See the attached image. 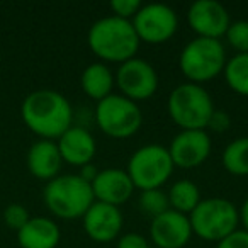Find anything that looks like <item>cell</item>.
<instances>
[{
  "label": "cell",
  "instance_id": "23",
  "mask_svg": "<svg viewBox=\"0 0 248 248\" xmlns=\"http://www.w3.org/2000/svg\"><path fill=\"white\" fill-rule=\"evenodd\" d=\"M138 207L143 214L148 217H156L170 209L169 197L167 192L162 189H152V190H141L138 197Z\"/></svg>",
  "mask_w": 248,
  "mask_h": 248
},
{
  "label": "cell",
  "instance_id": "11",
  "mask_svg": "<svg viewBox=\"0 0 248 248\" xmlns=\"http://www.w3.org/2000/svg\"><path fill=\"white\" fill-rule=\"evenodd\" d=\"M213 141L206 129H180L169 146L173 167L192 170L201 167L211 155Z\"/></svg>",
  "mask_w": 248,
  "mask_h": 248
},
{
  "label": "cell",
  "instance_id": "26",
  "mask_svg": "<svg viewBox=\"0 0 248 248\" xmlns=\"http://www.w3.org/2000/svg\"><path fill=\"white\" fill-rule=\"evenodd\" d=\"M141 2L140 0H112L109 4L112 16L119 19H126V21H131L136 16V12L141 9Z\"/></svg>",
  "mask_w": 248,
  "mask_h": 248
},
{
  "label": "cell",
  "instance_id": "9",
  "mask_svg": "<svg viewBox=\"0 0 248 248\" xmlns=\"http://www.w3.org/2000/svg\"><path fill=\"white\" fill-rule=\"evenodd\" d=\"M114 80L121 95L136 104L152 99L160 83L155 66L138 56L121 63L114 73Z\"/></svg>",
  "mask_w": 248,
  "mask_h": 248
},
{
  "label": "cell",
  "instance_id": "4",
  "mask_svg": "<svg viewBox=\"0 0 248 248\" xmlns=\"http://www.w3.org/2000/svg\"><path fill=\"white\" fill-rule=\"evenodd\" d=\"M211 93L197 83L184 82L170 92L167 110L180 129H207L214 112Z\"/></svg>",
  "mask_w": 248,
  "mask_h": 248
},
{
  "label": "cell",
  "instance_id": "12",
  "mask_svg": "<svg viewBox=\"0 0 248 248\" xmlns=\"http://www.w3.org/2000/svg\"><path fill=\"white\" fill-rule=\"evenodd\" d=\"M187 24L196 38H224L231 24L230 12L217 0H196L187 11Z\"/></svg>",
  "mask_w": 248,
  "mask_h": 248
},
{
  "label": "cell",
  "instance_id": "30",
  "mask_svg": "<svg viewBox=\"0 0 248 248\" xmlns=\"http://www.w3.org/2000/svg\"><path fill=\"white\" fill-rule=\"evenodd\" d=\"M97 173H99V169H97V167L93 165V163H87V165L80 167V172L77 173V175H78L80 179L85 180V182L92 184L93 179L97 177Z\"/></svg>",
  "mask_w": 248,
  "mask_h": 248
},
{
  "label": "cell",
  "instance_id": "15",
  "mask_svg": "<svg viewBox=\"0 0 248 248\" xmlns=\"http://www.w3.org/2000/svg\"><path fill=\"white\" fill-rule=\"evenodd\" d=\"M90 186H92L93 199L97 202L110 204L116 207H121L128 202L136 190L128 172L123 169L99 170Z\"/></svg>",
  "mask_w": 248,
  "mask_h": 248
},
{
  "label": "cell",
  "instance_id": "13",
  "mask_svg": "<svg viewBox=\"0 0 248 248\" xmlns=\"http://www.w3.org/2000/svg\"><path fill=\"white\" fill-rule=\"evenodd\" d=\"M192 234L189 216L173 209L153 217L150 223V240L155 248H184Z\"/></svg>",
  "mask_w": 248,
  "mask_h": 248
},
{
  "label": "cell",
  "instance_id": "2",
  "mask_svg": "<svg viewBox=\"0 0 248 248\" xmlns=\"http://www.w3.org/2000/svg\"><path fill=\"white\" fill-rule=\"evenodd\" d=\"M87 45L90 51L102 63L128 62L138 55L140 39L131 21L116 16H106L93 22L87 32Z\"/></svg>",
  "mask_w": 248,
  "mask_h": 248
},
{
  "label": "cell",
  "instance_id": "20",
  "mask_svg": "<svg viewBox=\"0 0 248 248\" xmlns=\"http://www.w3.org/2000/svg\"><path fill=\"white\" fill-rule=\"evenodd\" d=\"M167 197H169V206L170 209L177 211V213H182L189 216L196 206L201 202V190L192 180L187 179H180L177 182H173L170 186L169 192H167Z\"/></svg>",
  "mask_w": 248,
  "mask_h": 248
},
{
  "label": "cell",
  "instance_id": "24",
  "mask_svg": "<svg viewBox=\"0 0 248 248\" xmlns=\"http://www.w3.org/2000/svg\"><path fill=\"white\" fill-rule=\"evenodd\" d=\"M224 39L236 51V55L248 53V21L240 19V21L231 22L224 34Z\"/></svg>",
  "mask_w": 248,
  "mask_h": 248
},
{
  "label": "cell",
  "instance_id": "10",
  "mask_svg": "<svg viewBox=\"0 0 248 248\" xmlns=\"http://www.w3.org/2000/svg\"><path fill=\"white\" fill-rule=\"evenodd\" d=\"M140 43L163 45L179 29V16L167 4H145L131 19Z\"/></svg>",
  "mask_w": 248,
  "mask_h": 248
},
{
  "label": "cell",
  "instance_id": "27",
  "mask_svg": "<svg viewBox=\"0 0 248 248\" xmlns=\"http://www.w3.org/2000/svg\"><path fill=\"white\" fill-rule=\"evenodd\" d=\"M216 248H248V233L245 230H236L226 238L216 243Z\"/></svg>",
  "mask_w": 248,
  "mask_h": 248
},
{
  "label": "cell",
  "instance_id": "3",
  "mask_svg": "<svg viewBox=\"0 0 248 248\" xmlns=\"http://www.w3.org/2000/svg\"><path fill=\"white\" fill-rule=\"evenodd\" d=\"M43 201L53 216L65 221L82 219L89 207L95 202L92 186L73 173L58 175L46 182Z\"/></svg>",
  "mask_w": 248,
  "mask_h": 248
},
{
  "label": "cell",
  "instance_id": "16",
  "mask_svg": "<svg viewBox=\"0 0 248 248\" xmlns=\"http://www.w3.org/2000/svg\"><path fill=\"white\" fill-rule=\"evenodd\" d=\"M56 145H58L63 163L78 167V169L87 163H92L97 152V143L92 133L77 124H73L72 128H68L56 140Z\"/></svg>",
  "mask_w": 248,
  "mask_h": 248
},
{
  "label": "cell",
  "instance_id": "6",
  "mask_svg": "<svg viewBox=\"0 0 248 248\" xmlns=\"http://www.w3.org/2000/svg\"><path fill=\"white\" fill-rule=\"evenodd\" d=\"M192 233L206 241H221L238 230L240 216L231 201L224 197L201 199L196 209L189 214Z\"/></svg>",
  "mask_w": 248,
  "mask_h": 248
},
{
  "label": "cell",
  "instance_id": "19",
  "mask_svg": "<svg viewBox=\"0 0 248 248\" xmlns=\"http://www.w3.org/2000/svg\"><path fill=\"white\" fill-rule=\"evenodd\" d=\"M114 73L106 63L102 62H93L89 66H85L80 75V87H82L83 93L89 99L100 102L106 97L114 93Z\"/></svg>",
  "mask_w": 248,
  "mask_h": 248
},
{
  "label": "cell",
  "instance_id": "22",
  "mask_svg": "<svg viewBox=\"0 0 248 248\" xmlns=\"http://www.w3.org/2000/svg\"><path fill=\"white\" fill-rule=\"evenodd\" d=\"M223 75L234 93L248 97V53L231 56L226 62Z\"/></svg>",
  "mask_w": 248,
  "mask_h": 248
},
{
  "label": "cell",
  "instance_id": "25",
  "mask_svg": "<svg viewBox=\"0 0 248 248\" xmlns=\"http://www.w3.org/2000/svg\"><path fill=\"white\" fill-rule=\"evenodd\" d=\"M29 219H31V216H29V211L19 202L9 204V206L4 209V223H5V226H7L9 230L16 231V233H17V231L21 230V228L24 226Z\"/></svg>",
  "mask_w": 248,
  "mask_h": 248
},
{
  "label": "cell",
  "instance_id": "29",
  "mask_svg": "<svg viewBox=\"0 0 248 248\" xmlns=\"http://www.w3.org/2000/svg\"><path fill=\"white\" fill-rule=\"evenodd\" d=\"M230 126H231V117L228 116V112L214 109L213 116L209 119V124H207V129L213 133H226L230 129Z\"/></svg>",
  "mask_w": 248,
  "mask_h": 248
},
{
  "label": "cell",
  "instance_id": "1",
  "mask_svg": "<svg viewBox=\"0 0 248 248\" xmlns=\"http://www.w3.org/2000/svg\"><path fill=\"white\" fill-rule=\"evenodd\" d=\"M21 117L26 128L39 140L56 141L73 126V107L62 92L39 89L22 100Z\"/></svg>",
  "mask_w": 248,
  "mask_h": 248
},
{
  "label": "cell",
  "instance_id": "5",
  "mask_svg": "<svg viewBox=\"0 0 248 248\" xmlns=\"http://www.w3.org/2000/svg\"><path fill=\"white\" fill-rule=\"evenodd\" d=\"M226 62V49L221 41L194 38L180 51L179 68L187 82L202 85L221 75Z\"/></svg>",
  "mask_w": 248,
  "mask_h": 248
},
{
  "label": "cell",
  "instance_id": "28",
  "mask_svg": "<svg viewBox=\"0 0 248 248\" xmlns=\"http://www.w3.org/2000/svg\"><path fill=\"white\" fill-rule=\"evenodd\" d=\"M116 248H150V243L143 234L140 233H124L117 238Z\"/></svg>",
  "mask_w": 248,
  "mask_h": 248
},
{
  "label": "cell",
  "instance_id": "21",
  "mask_svg": "<svg viewBox=\"0 0 248 248\" xmlns=\"http://www.w3.org/2000/svg\"><path fill=\"white\" fill-rule=\"evenodd\" d=\"M221 162L228 173L234 177L248 175V136L230 141L223 150Z\"/></svg>",
  "mask_w": 248,
  "mask_h": 248
},
{
  "label": "cell",
  "instance_id": "14",
  "mask_svg": "<svg viewBox=\"0 0 248 248\" xmlns=\"http://www.w3.org/2000/svg\"><path fill=\"white\" fill-rule=\"evenodd\" d=\"M87 236L97 243H110L121 236L124 217L121 207L104 202H93L82 217Z\"/></svg>",
  "mask_w": 248,
  "mask_h": 248
},
{
  "label": "cell",
  "instance_id": "7",
  "mask_svg": "<svg viewBox=\"0 0 248 248\" xmlns=\"http://www.w3.org/2000/svg\"><path fill=\"white\" fill-rule=\"evenodd\" d=\"M93 119L100 131L112 140L133 138L143 126V112L140 106L121 93H112L97 102Z\"/></svg>",
  "mask_w": 248,
  "mask_h": 248
},
{
  "label": "cell",
  "instance_id": "31",
  "mask_svg": "<svg viewBox=\"0 0 248 248\" xmlns=\"http://www.w3.org/2000/svg\"><path fill=\"white\" fill-rule=\"evenodd\" d=\"M238 216H240V223L243 224V230L248 233V197L241 202L240 209H238Z\"/></svg>",
  "mask_w": 248,
  "mask_h": 248
},
{
  "label": "cell",
  "instance_id": "18",
  "mask_svg": "<svg viewBox=\"0 0 248 248\" xmlns=\"http://www.w3.org/2000/svg\"><path fill=\"white\" fill-rule=\"evenodd\" d=\"M62 240V231L55 219L34 216L17 231L21 248H56Z\"/></svg>",
  "mask_w": 248,
  "mask_h": 248
},
{
  "label": "cell",
  "instance_id": "17",
  "mask_svg": "<svg viewBox=\"0 0 248 248\" xmlns=\"http://www.w3.org/2000/svg\"><path fill=\"white\" fill-rule=\"evenodd\" d=\"M26 165L32 177L43 182H49L60 175L63 160L56 141L51 140H38L28 150Z\"/></svg>",
  "mask_w": 248,
  "mask_h": 248
},
{
  "label": "cell",
  "instance_id": "8",
  "mask_svg": "<svg viewBox=\"0 0 248 248\" xmlns=\"http://www.w3.org/2000/svg\"><path fill=\"white\" fill-rule=\"evenodd\" d=\"M173 162L170 158L169 148L158 143L143 145L129 156L128 172L135 189L152 190L162 189L173 173Z\"/></svg>",
  "mask_w": 248,
  "mask_h": 248
}]
</instances>
